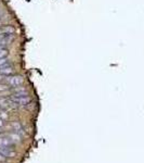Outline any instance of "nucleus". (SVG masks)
<instances>
[{"label": "nucleus", "mask_w": 144, "mask_h": 163, "mask_svg": "<svg viewBox=\"0 0 144 163\" xmlns=\"http://www.w3.org/2000/svg\"><path fill=\"white\" fill-rule=\"evenodd\" d=\"M16 32V29L12 26V25H4L2 27H0V33L1 34H6V35H13Z\"/></svg>", "instance_id": "20e7f679"}, {"label": "nucleus", "mask_w": 144, "mask_h": 163, "mask_svg": "<svg viewBox=\"0 0 144 163\" xmlns=\"http://www.w3.org/2000/svg\"><path fill=\"white\" fill-rule=\"evenodd\" d=\"M6 158H7V157H4L2 153H0V162H4V161H6Z\"/></svg>", "instance_id": "0eeeda50"}, {"label": "nucleus", "mask_w": 144, "mask_h": 163, "mask_svg": "<svg viewBox=\"0 0 144 163\" xmlns=\"http://www.w3.org/2000/svg\"><path fill=\"white\" fill-rule=\"evenodd\" d=\"M7 90H9V85L8 84H0V92H7Z\"/></svg>", "instance_id": "423d86ee"}, {"label": "nucleus", "mask_w": 144, "mask_h": 163, "mask_svg": "<svg viewBox=\"0 0 144 163\" xmlns=\"http://www.w3.org/2000/svg\"><path fill=\"white\" fill-rule=\"evenodd\" d=\"M13 74H14V69L11 66L9 63L0 66V75H2V76H10V75Z\"/></svg>", "instance_id": "7ed1b4c3"}, {"label": "nucleus", "mask_w": 144, "mask_h": 163, "mask_svg": "<svg viewBox=\"0 0 144 163\" xmlns=\"http://www.w3.org/2000/svg\"><path fill=\"white\" fill-rule=\"evenodd\" d=\"M0 110H1V107H0Z\"/></svg>", "instance_id": "1a4fd4ad"}, {"label": "nucleus", "mask_w": 144, "mask_h": 163, "mask_svg": "<svg viewBox=\"0 0 144 163\" xmlns=\"http://www.w3.org/2000/svg\"><path fill=\"white\" fill-rule=\"evenodd\" d=\"M10 99L12 100L13 102L16 103V104H20V106H26V104H28V103L32 101L28 96L23 95L22 92L16 94V95H11Z\"/></svg>", "instance_id": "f257e3e1"}, {"label": "nucleus", "mask_w": 144, "mask_h": 163, "mask_svg": "<svg viewBox=\"0 0 144 163\" xmlns=\"http://www.w3.org/2000/svg\"><path fill=\"white\" fill-rule=\"evenodd\" d=\"M4 81L6 84H8L9 86H12V87H18V86L22 85L24 83V79L22 76H18V75H10V76H7L6 78H4Z\"/></svg>", "instance_id": "f03ea898"}, {"label": "nucleus", "mask_w": 144, "mask_h": 163, "mask_svg": "<svg viewBox=\"0 0 144 163\" xmlns=\"http://www.w3.org/2000/svg\"><path fill=\"white\" fill-rule=\"evenodd\" d=\"M8 56V50L6 48L4 49H0V59H4Z\"/></svg>", "instance_id": "39448f33"}, {"label": "nucleus", "mask_w": 144, "mask_h": 163, "mask_svg": "<svg viewBox=\"0 0 144 163\" xmlns=\"http://www.w3.org/2000/svg\"><path fill=\"white\" fill-rule=\"evenodd\" d=\"M4 127V120L2 119H0V128Z\"/></svg>", "instance_id": "6e6552de"}]
</instances>
